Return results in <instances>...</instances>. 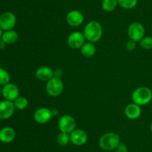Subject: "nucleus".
<instances>
[{
	"instance_id": "nucleus-20",
	"label": "nucleus",
	"mask_w": 152,
	"mask_h": 152,
	"mask_svg": "<svg viewBox=\"0 0 152 152\" xmlns=\"http://www.w3.org/2000/svg\"><path fill=\"white\" fill-rule=\"evenodd\" d=\"M118 5L117 0H102V7L105 11L111 12L116 9Z\"/></svg>"
},
{
	"instance_id": "nucleus-4",
	"label": "nucleus",
	"mask_w": 152,
	"mask_h": 152,
	"mask_svg": "<svg viewBox=\"0 0 152 152\" xmlns=\"http://www.w3.org/2000/svg\"><path fill=\"white\" fill-rule=\"evenodd\" d=\"M128 37L129 39L133 41L137 42L140 41L144 37L145 34V29L144 25L139 22H132L128 28L127 31Z\"/></svg>"
},
{
	"instance_id": "nucleus-13",
	"label": "nucleus",
	"mask_w": 152,
	"mask_h": 152,
	"mask_svg": "<svg viewBox=\"0 0 152 152\" xmlns=\"http://www.w3.org/2000/svg\"><path fill=\"white\" fill-rule=\"evenodd\" d=\"M66 22L70 26L78 27L84 22V15L78 10H72L66 15Z\"/></svg>"
},
{
	"instance_id": "nucleus-7",
	"label": "nucleus",
	"mask_w": 152,
	"mask_h": 152,
	"mask_svg": "<svg viewBox=\"0 0 152 152\" xmlns=\"http://www.w3.org/2000/svg\"><path fill=\"white\" fill-rule=\"evenodd\" d=\"M86 37L81 31H73L68 35L67 38V43L71 49H81L82 46L86 43Z\"/></svg>"
},
{
	"instance_id": "nucleus-19",
	"label": "nucleus",
	"mask_w": 152,
	"mask_h": 152,
	"mask_svg": "<svg viewBox=\"0 0 152 152\" xmlns=\"http://www.w3.org/2000/svg\"><path fill=\"white\" fill-rule=\"evenodd\" d=\"M15 108L19 110H25L28 106V100L24 96H19L13 101Z\"/></svg>"
},
{
	"instance_id": "nucleus-1",
	"label": "nucleus",
	"mask_w": 152,
	"mask_h": 152,
	"mask_svg": "<svg viewBox=\"0 0 152 152\" xmlns=\"http://www.w3.org/2000/svg\"><path fill=\"white\" fill-rule=\"evenodd\" d=\"M103 29L101 24L97 21L92 20L88 22L83 29V34L86 40L91 43H96L102 38Z\"/></svg>"
},
{
	"instance_id": "nucleus-17",
	"label": "nucleus",
	"mask_w": 152,
	"mask_h": 152,
	"mask_svg": "<svg viewBox=\"0 0 152 152\" xmlns=\"http://www.w3.org/2000/svg\"><path fill=\"white\" fill-rule=\"evenodd\" d=\"M1 39L6 44H14L19 39V34L14 30H8V31H5L4 32H3Z\"/></svg>"
},
{
	"instance_id": "nucleus-15",
	"label": "nucleus",
	"mask_w": 152,
	"mask_h": 152,
	"mask_svg": "<svg viewBox=\"0 0 152 152\" xmlns=\"http://www.w3.org/2000/svg\"><path fill=\"white\" fill-rule=\"evenodd\" d=\"M142 114L141 107L135 103L129 104L125 108V115L128 119L131 120L137 119Z\"/></svg>"
},
{
	"instance_id": "nucleus-24",
	"label": "nucleus",
	"mask_w": 152,
	"mask_h": 152,
	"mask_svg": "<svg viewBox=\"0 0 152 152\" xmlns=\"http://www.w3.org/2000/svg\"><path fill=\"white\" fill-rule=\"evenodd\" d=\"M140 45L141 48L145 50H150L152 49V37L151 36H146L144 37L142 40L140 41Z\"/></svg>"
},
{
	"instance_id": "nucleus-32",
	"label": "nucleus",
	"mask_w": 152,
	"mask_h": 152,
	"mask_svg": "<svg viewBox=\"0 0 152 152\" xmlns=\"http://www.w3.org/2000/svg\"><path fill=\"white\" fill-rule=\"evenodd\" d=\"M1 91H2V87L1 86H0V94H1Z\"/></svg>"
},
{
	"instance_id": "nucleus-3",
	"label": "nucleus",
	"mask_w": 152,
	"mask_h": 152,
	"mask_svg": "<svg viewBox=\"0 0 152 152\" xmlns=\"http://www.w3.org/2000/svg\"><path fill=\"white\" fill-rule=\"evenodd\" d=\"M132 101L141 106L149 104L152 100V91L147 86H140L134 89L132 94Z\"/></svg>"
},
{
	"instance_id": "nucleus-18",
	"label": "nucleus",
	"mask_w": 152,
	"mask_h": 152,
	"mask_svg": "<svg viewBox=\"0 0 152 152\" xmlns=\"http://www.w3.org/2000/svg\"><path fill=\"white\" fill-rule=\"evenodd\" d=\"M80 51L82 55L86 58H92L96 53V47L94 43L88 41L83 44L80 49Z\"/></svg>"
},
{
	"instance_id": "nucleus-5",
	"label": "nucleus",
	"mask_w": 152,
	"mask_h": 152,
	"mask_svg": "<svg viewBox=\"0 0 152 152\" xmlns=\"http://www.w3.org/2000/svg\"><path fill=\"white\" fill-rule=\"evenodd\" d=\"M45 89L50 96L58 97L63 92L64 83L59 77H53L46 83Z\"/></svg>"
},
{
	"instance_id": "nucleus-10",
	"label": "nucleus",
	"mask_w": 152,
	"mask_h": 152,
	"mask_svg": "<svg viewBox=\"0 0 152 152\" xmlns=\"http://www.w3.org/2000/svg\"><path fill=\"white\" fill-rule=\"evenodd\" d=\"M15 108L13 101L2 100L0 101V119L7 120L12 117L14 113Z\"/></svg>"
},
{
	"instance_id": "nucleus-23",
	"label": "nucleus",
	"mask_w": 152,
	"mask_h": 152,
	"mask_svg": "<svg viewBox=\"0 0 152 152\" xmlns=\"http://www.w3.org/2000/svg\"><path fill=\"white\" fill-rule=\"evenodd\" d=\"M10 75L8 72L4 69L0 68V86H4L10 83Z\"/></svg>"
},
{
	"instance_id": "nucleus-2",
	"label": "nucleus",
	"mask_w": 152,
	"mask_h": 152,
	"mask_svg": "<svg viewBox=\"0 0 152 152\" xmlns=\"http://www.w3.org/2000/svg\"><path fill=\"white\" fill-rule=\"evenodd\" d=\"M120 143V137L114 132H108L104 134L99 140V146L102 150L105 151H111L115 150Z\"/></svg>"
},
{
	"instance_id": "nucleus-16",
	"label": "nucleus",
	"mask_w": 152,
	"mask_h": 152,
	"mask_svg": "<svg viewBox=\"0 0 152 152\" xmlns=\"http://www.w3.org/2000/svg\"><path fill=\"white\" fill-rule=\"evenodd\" d=\"M16 131L11 127H4L0 129V142L3 143H10L14 140Z\"/></svg>"
},
{
	"instance_id": "nucleus-25",
	"label": "nucleus",
	"mask_w": 152,
	"mask_h": 152,
	"mask_svg": "<svg viewBox=\"0 0 152 152\" xmlns=\"http://www.w3.org/2000/svg\"><path fill=\"white\" fill-rule=\"evenodd\" d=\"M114 151H115V152H129L127 145L123 142H120Z\"/></svg>"
},
{
	"instance_id": "nucleus-30",
	"label": "nucleus",
	"mask_w": 152,
	"mask_h": 152,
	"mask_svg": "<svg viewBox=\"0 0 152 152\" xmlns=\"http://www.w3.org/2000/svg\"><path fill=\"white\" fill-rule=\"evenodd\" d=\"M2 31L3 30L1 29V28H0V39L1 38V36H2V34H3V32H2Z\"/></svg>"
},
{
	"instance_id": "nucleus-21",
	"label": "nucleus",
	"mask_w": 152,
	"mask_h": 152,
	"mask_svg": "<svg viewBox=\"0 0 152 152\" xmlns=\"http://www.w3.org/2000/svg\"><path fill=\"white\" fill-rule=\"evenodd\" d=\"M71 142L70 139V134L66 133L60 132L56 137V142L59 145L65 146L67 145Z\"/></svg>"
},
{
	"instance_id": "nucleus-22",
	"label": "nucleus",
	"mask_w": 152,
	"mask_h": 152,
	"mask_svg": "<svg viewBox=\"0 0 152 152\" xmlns=\"http://www.w3.org/2000/svg\"><path fill=\"white\" fill-rule=\"evenodd\" d=\"M118 5L124 9H132L136 7L137 4V0H117Z\"/></svg>"
},
{
	"instance_id": "nucleus-11",
	"label": "nucleus",
	"mask_w": 152,
	"mask_h": 152,
	"mask_svg": "<svg viewBox=\"0 0 152 152\" xmlns=\"http://www.w3.org/2000/svg\"><path fill=\"white\" fill-rule=\"evenodd\" d=\"M1 95L4 100L13 101L17 97L19 96V89L14 83H8L2 86Z\"/></svg>"
},
{
	"instance_id": "nucleus-31",
	"label": "nucleus",
	"mask_w": 152,
	"mask_h": 152,
	"mask_svg": "<svg viewBox=\"0 0 152 152\" xmlns=\"http://www.w3.org/2000/svg\"><path fill=\"white\" fill-rule=\"evenodd\" d=\"M150 131H151V132L152 134V122H151V125H150Z\"/></svg>"
},
{
	"instance_id": "nucleus-29",
	"label": "nucleus",
	"mask_w": 152,
	"mask_h": 152,
	"mask_svg": "<svg viewBox=\"0 0 152 152\" xmlns=\"http://www.w3.org/2000/svg\"><path fill=\"white\" fill-rule=\"evenodd\" d=\"M51 111H52V115H53V117L57 116V114H58L57 110H56V109H53V110H51Z\"/></svg>"
},
{
	"instance_id": "nucleus-12",
	"label": "nucleus",
	"mask_w": 152,
	"mask_h": 152,
	"mask_svg": "<svg viewBox=\"0 0 152 152\" xmlns=\"http://www.w3.org/2000/svg\"><path fill=\"white\" fill-rule=\"evenodd\" d=\"M53 117L51 110L47 107H40L37 109L34 114V119L36 122L41 125L48 123Z\"/></svg>"
},
{
	"instance_id": "nucleus-26",
	"label": "nucleus",
	"mask_w": 152,
	"mask_h": 152,
	"mask_svg": "<svg viewBox=\"0 0 152 152\" xmlns=\"http://www.w3.org/2000/svg\"><path fill=\"white\" fill-rule=\"evenodd\" d=\"M126 47L128 51H130V52L131 51H134L135 49V48H136V42L133 41V40H129V41L126 43Z\"/></svg>"
},
{
	"instance_id": "nucleus-8",
	"label": "nucleus",
	"mask_w": 152,
	"mask_h": 152,
	"mask_svg": "<svg viewBox=\"0 0 152 152\" xmlns=\"http://www.w3.org/2000/svg\"><path fill=\"white\" fill-rule=\"evenodd\" d=\"M16 24V17L13 13L5 11L0 15V28L3 31L13 29Z\"/></svg>"
},
{
	"instance_id": "nucleus-28",
	"label": "nucleus",
	"mask_w": 152,
	"mask_h": 152,
	"mask_svg": "<svg viewBox=\"0 0 152 152\" xmlns=\"http://www.w3.org/2000/svg\"><path fill=\"white\" fill-rule=\"evenodd\" d=\"M6 43L3 41L1 39H0V49H4V46H5Z\"/></svg>"
},
{
	"instance_id": "nucleus-9",
	"label": "nucleus",
	"mask_w": 152,
	"mask_h": 152,
	"mask_svg": "<svg viewBox=\"0 0 152 152\" xmlns=\"http://www.w3.org/2000/svg\"><path fill=\"white\" fill-rule=\"evenodd\" d=\"M71 142L76 146L84 145L88 139L87 133L83 129L76 128L74 131L70 134Z\"/></svg>"
},
{
	"instance_id": "nucleus-6",
	"label": "nucleus",
	"mask_w": 152,
	"mask_h": 152,
	"mask_svg": "<svg viewBox=\"0 0 152 152\" xmlns=\"http://www.w3.org/2000/svg\"><path fill=\"white\" fill-rule=\"evenodd\" d=\"M77 122L75 119L71 115H63L58 121V128L60 132L71 134L76 129Z\"/></svg>"
},
{
	"instance_id": "nucleus-27",
	"label": "nucleus",
	"mask_w": 152,
	"mask_h": 152,
	"mask_svg": "<svg viewBox=\"0 0 152 152\" xmlns=\"http://www.w3.org/2000/svg\"><path fill=\"white\" fill-rule=\"evenodd\" d=\"M62 70L61 69H56L53 70V77H59L61 78L62 75Z\"/></svg>"
},
{
	"instance_id": "nucleus-14",
	"label": "nucleus",
	"mask_w": 152,
	"mask_h": 152,
	"mask_svg": "<svg viewBox=\"0 0 152 152\" xmlns=\"http://www.w3.org/2000/svg\"><path fill=\"white\" fill-rule=\"evenodd\" d=\"M35 76L40 81L48 82L53 77V70L47 66H42L36 70Z\"/></svg>"
}]
</instances>
